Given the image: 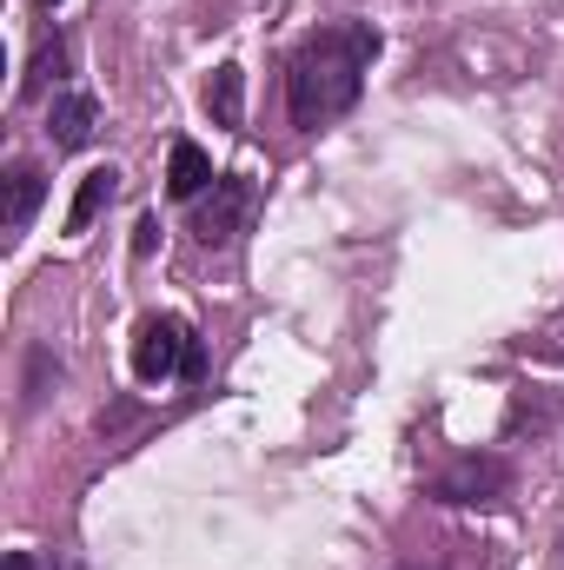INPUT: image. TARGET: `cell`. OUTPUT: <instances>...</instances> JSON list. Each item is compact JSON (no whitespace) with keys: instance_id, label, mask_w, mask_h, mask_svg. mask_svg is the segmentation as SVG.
<instances>
[{"instance_id":"cell-4","label":"cell","mask_w":564,"mask_h":570,"mask_svg":"<svg viewBox=\"0 0 564 570\" xmlns=\"http://www.w3.org/2000/svg\"><path fill=\"white\" fill-rule=\"evenodd\" d=\"M186 352H193V332L179 318H146L134 338V372L146 385H166L173 372H186Z\"/></svg>"},{"instance_id":"cell-11","label":"cell","mask_w":564,"mask_h":570,"mask_svg":"<svg viewBox=\"0 0 564 570\" xmlns=\"http://www.w3.org/2000/svg\"><path fill=\"white\" fill-rule=\"evenodd\" d=\"M27 372H33V379H27V405H33V399H47V379H60V365H54L47 352H33V358H27Z\"/></svg>"},{"instance_id":"cell-3","label":"cell","mask_w":564,"mask_h":570,"mask_svg":"<svg viewBox=\"0 0 564 570\" xmlns=\"http://www.w3.org/2000/svg\"><path fill=\"white\" fill-rule=\"evenodd\" d=\"M246 213H253V179L220 173V179H213V199L193 213V239H200V246H226V239L246 226Z\"/></svg>"},{"instance_id":"cell-5","label":"cell","mask_w":564,"mask_h":570,"mask_svg":"<svg viewBox=\"0 0 564 570\" xmlns=\"http://www.w3.org/2000/svg\"><path fill=\"white\" fill-rule=\"evenodd\" d=\"M94 127H100L94 94H54V107H47V140L60 146V153H80V146L94 140Z\"/></svg>"},{"instance_id":"cell-15","label":"cell","mask_w":564,"mask_h":570,"mask_svg":"<svg viewBox=\"0 0 564 570\" xmlns=\"http://www.w3.org/2000/svg\"><path fill=\"white\" fill-rule=\"evenodd\" d=\"M431 570H438V564H431Z\"/></svg>"},{"instance_id":"cell-6","label":"cell","mask_w":564,"mask_h":570,"mask_svg":"<svg viewBox=\"0 0 564 570\" xmlns=\"http://www.w3.org/2000/svg\"><path fill=\"white\" fill-rule=\"evenodd\" d=\"M213 179H220V173H213L206 146L173 140V159H166V193H173V199H200V193H206Z\"/></svg>"},{"instance_id":"cell-1","label":"cell","mask_w":564,"mask_h":570,"mask_svg":"<svg viewBox=\"0 0 564 570\" xmlns=\"http://www.w3.org/2000/svg\"><path fill=\"white\" fill-rule=\"evenodd\" d=\"M372 60H379V33H372V27H359V20H346V27H319V33L292 53V67H285V107H292V127L319 134L325 120L352 114L359 94H366Z\"/></svg>"},{"instance_id":"cell-9","label":"cell","mask_w":564,"mask_h":570,"mask_svg":"<svg viewBox=\"0 0 564 570\" xmlns=\"http://www.w3.org/2000/svg\"><path fill=\"white\" fill-rule=\"evenodd\" d=\"M40 199H47V179H40V166H13L7 173V233H27L33 226V213H40Z\"/></svg>"},{"instance_id":"cell-10","label":"cell","mask_w":564,"mask_h":570,"mask_svg":"<svg viewBox=\"0 0 564 570\" xmlns=\"http://www.w3.org/2000/svg\"><path fill=\"white\" fill-rule=\"evenodd\" d=\"M60 73H67V47H60V33H54V40H40V47H33V67H27V87H20V94H27V100H40V94H47V80L60 87Z\"/></svg>"},{"instance_id":"cell-14","label":"cell","mask_w":564,"mask_h":570,"mask_svg":"<svg viewBox=\"0 0 564 570\" xmlns=\"http://www.w3.org/2000/svg\"><path fill=\"white\" fill-rule=\"evenodd\" d=\"M40 7H60V0H40Z\"/></svg>"},{"instance_id":"cell-7","label":"cell","mask_w":564,"mask_h":570,"mask_svg":"<svg viewBox=\"0 0 564 570\" xmlns=\"http://www.w3.org/2000/svg\"><path fill=\"white\" fill-rule=\"evenodd\" d=\"M114 193H120V173L114 166H94L80 186H74V206H67V233H87L107 206H114Z\"/></svg>"},{"instance_id":"cell-8","label":"cell","mask_w":564,"mask_h":570,"mask_svg":"<svg viewBox=\"0 0 564 570\" xmlns=\"http://www.w3.org/2000/svg\"><path fill=\"white\" fill-rule=\"evenodd\" d=\"M206 114H213V127H240L246 120V73L226 60V67H213V80H206Z\"/></svg>"},{"instance_id":"cell-2","label":"cell","mask_w":564,"mask_h":570,"mask_svg":"<svg viewBox=\"0 0 564 570\" xmlns=\"http://www.w3.org/2000/svg\"><path fill=\"white\" fill-rule=\"evenodd\" d=\"M512 491V464L505 458H458L451 471L431 478V498L438 504H492Z\"/></svg>"},{"instance_id":"cell-13","label":"cell","mask_w":564,"mask_h":570,"mask_svg":"<svg viewBox=\"0 0 564 570\" xmlns=\"http://www.w3.org/2000/svg\"><path fill=\"white\" fill-rule=\"evenodd\" d=\"M0 570H54V558H40V551H13Z\"/></svg>"},{"instance_id":"cell-12","label":"cell","mask_w":564,"mask_h":570,"mask_svg":"<svg viewBox=\"0 0 564 570\" xmlns=\"http://www.w3.org/2000/svg\"><path fill=\"white\" fill-rule=\"evenodd\" d=\"M153 239H159V219L146 213L140 226H134V259H146V253H153Z\"/></svg>"}]
</instances>
